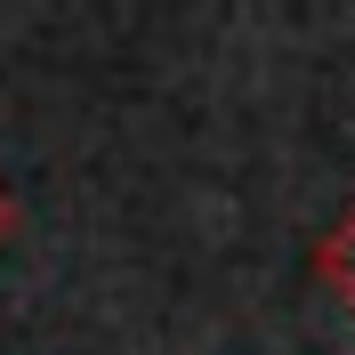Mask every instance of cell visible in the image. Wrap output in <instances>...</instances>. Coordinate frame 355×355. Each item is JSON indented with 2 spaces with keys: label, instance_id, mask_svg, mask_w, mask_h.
<instances>
[{
  "label": "cell",
  "instance_id": "obj_1",
  "mask_svg": "<svg viewBox=\"0 0 355 355\" xmlns=\"http://www.w3.org/2000/svg\"><path fill=\"white\" fill-rule=\"evenodd\" d=\"M315 275H323V283L347 299V315H355V202H347V218L315 243Z\"/></svg>",
  "mask_w": 355,
  "mask_h": 355
},
{
  "label": "cell",
  "instance_id": "obj_2",
  "mask_svg": "<svg viewBox=\"0 0 355 355\" xmlns=\"http://www.w3.org/2000/svg\"><path fill=\"white\" fill-rule=\"evenodd\" d=\"M8 234H17V194L0 186V243H8Z\"/></svg>",
  "mask_w": 355,
  "mask_h": 355
}]
</instances>
